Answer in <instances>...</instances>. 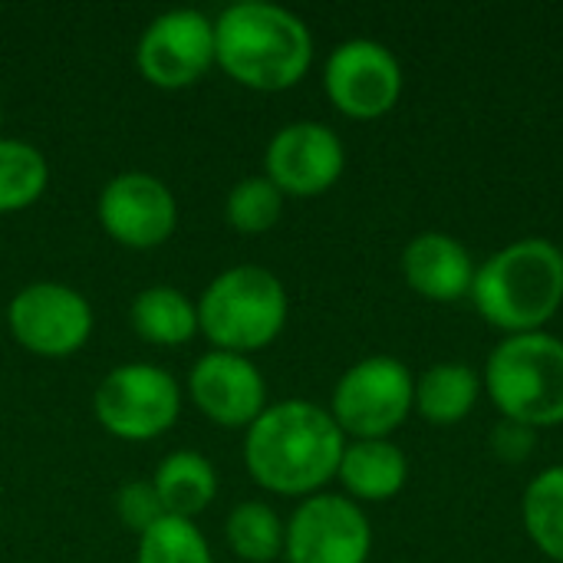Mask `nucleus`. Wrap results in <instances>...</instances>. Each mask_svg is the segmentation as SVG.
<instances>
[{"label":"nucleus","mask_w":563,"mask_h":563,"mask_svg":"<svg viewBox=\"0 0 563 563\" xmlns=\"http://www.w3.org/2000/svg\"><path fill=\"white\" fill-rule=\"evenodd\" d=\"M228 548L247 563H274L284 558V538L287 525L280 515L264 501H241L231 508L224 521Z\"/></svg>","instance_id":"4be33fe9"},{"label":"nucleus","mask_w":563,"mask_h":563,"mask_svg":"<svg viewBox=\"0 0 563 563\" xmlns=\"http://www.w3.org/2000/svg\"><path fill=\"white\" fill-rule=\"evenodd\" d=\"M343 449L346 435L330 409L307 399H287L267 406L247 426L244 465L264 492L310 498L336 478Z\"/></svg>","instance_id":"f257e3e1"},{"label":"nucleus","mask_w":563,"mask_h":563,"mask_svg":"<svg viewBox=\"0 0 563 563\" xmlns=\"http://www.w3.org/2000/svg\"><path fill=\"white\" fill-rule=\"evenodd\" d=\"M525 531L548 561L563 563V465L544 468L521 498Z\"/></svg>","instance_id":"aec40b11"},{"label":"nucleus","mask_w":563,"mask_h":563,"mask_svg":"<svg viewBox=\"0 0 563 563\" xmlns=\"http://www.w3.org/2000/svg\"><path fill=\"white\" fill-rule=\"evenodd\" d=\"M96 214L102 231L132 251L165 244L178 228V201L172 188L148 172H122L99 191Z\"/></svg>","instance_id":"f8f14e48"},{"label":"nucleus","mask_w":563,"mask_h":563,"mask_svg":"<svg viewBox=\"0 0 563 563\" xmlns=\"http://www.w3.org/2000/svg\"><path fill=\"white\" fill-rule=\"evenodd\" d=\"M482 376L468 363H435L416 379V412L429 426H459L482 399Z\"/></svg>","instance_id":"f3484780"},{"label":"nucleus","mask_w":563,"mask_h":563,"mask_svg":"<svg viewBox=\"0 0 563 563\" xmlns=\"http://www.w3.org/2000/svg\"><path fill=\"white\" fill-rule=\"evenodd\" d=\"M531 449H534V429L521 426V422H511V419H501L492 432V452L508 462V465H521L531 459Z\"/></svg>","instance_id":"a878e982"},{"label":"nucleus","mask_w":563,"mask_h":563,"mask_svg":"<svg viewBox=\"0 0 563 563\" xmlns=\"http://www.w3.org/2000/svg\"><path fill=\"white\" fill-rule=\"evenodd\" d=\"M46 185H49L46 155L23 139L0 135V214L26 211L43 198Z\"/></svg>","instance_id":"412c9836"},{"label":"nucleus","mask_w":563,"mask_h":563,"mask_svg":"<svg viewBox=\"0 0 563 563\" xmlns=\"http://www.w3.org/2000/svg\"><path fill=\"white\" fill-rule=\"evenodd\" d=\"M188 396L221 429H247L267 409V383L251 356L211 350L188 373Z\"/></svg>","instance_id":"4468645a"},{"label":"nucleus","mask_w":563,"mask_h":563,"mask_svg":"<svg viewBox=\"0 0 563 563\" xmlns=\"http://www.w3.org/2000/svg\"><path fill=\"white\" fill-rule=\"evenodd\" d=\"M0 125H3V112H0Z\"/></svg>","instance_id":"bb28decb"},{"label":"nucleus","mask_w":563,"mask_h":563,"mask_svg":"<svg viewBox=\"0 0 563 563\" xmlns=\"http://www.w3.org/2000/svg\"><path fill=\"white\" fill-rule=\"evenodd\" d=\"M92 412L112 439L152 442L178 422L181 389L155 363H125L96 386Z\"/></svg>","instance_id":"0eeeda50"},{"label":"nucleus","mask_w":563,"mask_h":563,"mask_svg":"<svg viewBox=\"0 0 563 563\" xmlns=\"http://www.w3.org/2000/svg\"><path fill=\"white\" fill-rule=\"evenodd\" d=\"M323 89L343 115L373 122L396 109L402 96V66L396 53L376 40H346L323 66Z\"/></svg>","instance_id":"9b49d317"},{"label":"nucleus","mask_w":563,"mask_h":563,"mask_svg":"<svg viewBox=\"0 0 563 563\" xmlns=\"http://www.w3.org/2000/svg\"><path fill=\"white\" fill-rule=\"evenodd\" d=\"M132 330L155 346H181L198 333V307L168 284L145 287L129 310Z\"/></svg>","instance_id":"6ab92c4d"},{"label":"nucleus","mask_w":563,"mask_h":563,"mask_svg":"<svg viewBox=\"0 0 563 563\" xmlns=\"http://www.w3.org/2000/svg\"><path fill=\"white\" fill-rule=\"evenodd\" d=\"M336 478L353 501H389L409 482V459L393 439H353L343 449Z\"/></svg>","instance_id":"dca6fc26"},{"label":"nucleus","mask_w":563,"mask_h":563,"mask_svg":"<svg viewBox=\"0 0 563 563\" xmlns=\"http://www.w3.org/2000/svg\"><path fill=\"white\" fill-rule=\"evenodd\" d=\"M475 271L478 267L468 247L442 231H422L402 251L406 284L432 303H455L472 297Z\"/></svg>","instance_id":"2eb2a0df"},{"label":"nucleus","mask_w":563,"mask_h":563,"mask_svg":"<svg viewBox=\"0 0 563 563\" xmlns=\"http://www.w3.org/2000/svg\"><path fill=\"white\" fill-rule=\"evenodd\" d=\"M198 333L211 350L251 356L267 350L287 327L290 300L277 274L261 264H238L221 271L201 294Z\"/></svg>","instance_id":"20e7f679"},{"label":"nucleus","mask_w":563,"mask_h":563,"mask_svg":"<svg viewBox=\"0 0 563 563\" xmlns=\"http://www.w3.org/2000/svg\"><path fill=\"white\" fill-rule=\"evenodd\" d=\"M152 485L162 498L165 515L195 521L201 511H208V505L218 495V472L201 452L181 449L162 459Z\"/></svg>","instance_id":"a211bd4d"},{"label":"nucleus","mask_w":563,"mask_h":563,"mask_svg":"<svg viewBox=\"0 0 563 563\" xmlns=\"http://www.w3.org/2000/svg\"><path fill=\"white\" fill-rule=\"evenodd\" d=\"M284 214V195L267 175L241 178L224 198V221L238 234H264Z\"/></svg>","instance_id":"5701e85b"},{"label":"nucleus","mask_w":563,"mask_h":563,"mask_svg":"<svg viewBox=\"0 0 563 563\" xmlns=\"http://www.w3.org/2000/svg\"><path fill=\"white\" fill-rule=\"evenodd\" d=\"M313 63L310 26L287 7L241 0L214 20V66L254 92L294 89Z\"/></svg>","instance_id":"f03ea898"},{"label":"nucleus","mask_w":563,"mask_h":563,"mask_svg":"<svg viewBox=\"0 0 563 563\" xmlns=\"http://www.w3.org/2000/svg\"><path fill=\"white\" fill-rule=\"evenodd\" d=\"M7 327L26 353L43 360H63L89 343L92 307L69 284L36 280L13 294L7 307Z\"/></svg>","instance_id":"6e6552de"},{"label":"nucleus","mask_w":563,"mask_h":563,"mask_svg":"<svg viewBox=\"0 0 563 563\" xmlns=\"http://www.w3.org/2000/svg\"><path fill=\"white\" fill-rule=\"evenodd\" d=\"M115 515H119L122 528H129L132 534L142 538L152 525H158L165 518V508H162V498L152 482H125L115 495Z\"/></svg>","instance_id":"393cba45"},{"label":"nucleus","mask_w":563,"mask_h":563,"mask_svg":"<svg viewBox=\"0 0 563 563\" xmlns=\"http://www.w3.org/2000/svg\"><path fill=\"white\" fill-rule=\"evenodd\" d=\"M135 66L155 89H185L214 66V20L178 7L158 13L139 36Z\"/></svg>","instance_id":"1a4fd4ad"},{"label":"nucleus","mask_w":563,"mask_h":563,"mask_svg":"<svg viewBox=\"0 0 563 563\" xmlns=\"http://www.w3.org/2000/svg\"><path fill=\"white\" fill-rule=\"evenodd\" d=\"M346 168L343 139L323 122H290L274 132L264 152V175L287 198L327 195Z\"/></svg>","instance_id":"ddd939ff"},{"label":"nucleus","mask_w":563,"mask_h":563,"mask_svg":"<svg viewBox=\"0 0 563 563\" xmlns=\"http://www.w3.org/2000/svg\"><path fill=\"white\" fill-rule=\"evenodd\" d=\"M135 563H214V558L195 521L165 515L139 538Z\"/></svg>","instance_id":"b1692460"},{"label":"nucleus","mask_w":563,"mask_h":563,"mask_svg":"<svg viewBox=\"0 0 563 563\" xmlns=\"http://www.w3.org/2000/svg\"><path fill=\"white\" fill-rule=\"evenodd\" d=\"M478 317L508 336L544 330L563 307V251L548 238H521L492 254L472 284Z\"/></svg>","instance_id":"7ed1b4c3"},{"label":"nucleus","mask_w":563,"mask_h":563,"mask_svg":"<svg viewBox=\"0 0 563 563\" xmlns=\"http://www.w3.org/2000/svg\"><path fill=\"white\" fill-rule=\"evenodd\" d=\"M373 528L366 511L346 495H310L287 521V563H366Z\"/></svg>","instance_id":"9d476101"},{"label":"nucleus","mask_w":563,"mask_h":563,"mask_svg":"<svg viewBox=\"0 0 563 563\" xmlns=\"http://www.w3.org/2000/svg\"><path fill=\"white\" fill-rule=\"evenodd\" d=\"M416 412V376L396 356L353 363L330 399V416L350 439H389Z\"/></svg>","instance_id":"423d86ee"},{"label":"nucleus","mask_w":563,"mask_h":563,"mask_svg":"<svg viewBox=\"0 0 563 563\" xmlns=\"http://www.w3.org/2000/svg\"><path fill=\"white\" fill-rule=\"evenodd\" d=\"M488 396L501 419L528 429H554L563 422V340L538 330L505 336L485 366Z\"/></svg>","instance_id":"39448f33"}]
</instances>
